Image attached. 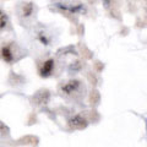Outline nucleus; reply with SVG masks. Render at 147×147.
<instances>
[{"label":"nucleus","instance_id":"obj_1","mask_svg":"<svg viewBox=\"0 0 147 147\" xmlns=\"http://www.w3.org/2000/svg\"><path fill=\"white\" fill-rule=\"evenodd\" d=\"M67 125H69V127H70V129H72V130H84V129L87 127L88 123H87V120L84 117L74 115L72 118L69 119Z\"/></svg>","mask_w":147,"mask_h":147},{"label":"nucleus","instance_id":"obj_2","mask_svg":"<svg viewBox=\"0 0 147 147\" xmlns=\"http://www.w3.org/2000/svg\"><path fill=\"white\" fill-rule=\"evenodd\" d=\"M79 87H80L79 80H71V81L66 82V84L61 87V91H63V93H65V94H71L79 90Z\"/></svg>","mask_w":147,"mask_h":147},{"label":"nucleus","instance_id":"obj_3","mask_svg":"<svg viewBox=\"0 0 147 147\" xmlns=\"http://www.w3.org/2000/svg\"><path fill=\"white\" fill-rule=\"evenodd\" d=\"M49 97L50 96H49V92L47 90H40L34 94L33 98L37 102V104H45V103H48Z\"/></svg>","mask_w":147,"mask_h":147},{"label":"nucleus","instance_id":"obj_4","mask_svg":"<svg viewBox=\"0 0 147 147\" xmlns=\"http://www.w3.org/2000/svg\"><path fill=\"white\" fill-rule=\"evenodd\" d=\"M53 67H54V61L52 60V59L44 61V64L42 65V67H40V71H39L40 76H42V77H48L50 74H52Z\"/></svg>","mask_w":147,"mask_h":147},{"label":"nucleus","instance_id":"obj_5","mask_svg":"<svg viewBox=\"0 0 147 147\" xmlns=\"http://www.w3.org/2000/svg\"><path fill=\"white\" fill-rule=\"evenodd\" d=\"M1 55H3V59L7 63H11L13 60V55L11 53V50L9 47H3L1 49Z\"/></svg>","mask_w":147,"mask_h":147},{"label":"nucleus","instance_id":"obj_6","mask_svg":"<svg viewBox=\"0 0 147 147\" xmlns=\"http://www.w3.org/2000/svg\"><path fill=\"white\" fill-rule=\"evenodd\" d=\"M32 11H33V4L32 3H28V4H25L24 6V16H30Z\"/></svg>","mask_w":147,"mask_h":147},{"label":"nucleus","instance_id":"obj_7","mask_svg":"<svg viewBox=\"0 0 147 147\" xmlns=\"http://www.w3.org/2000/svg\"><path fill=\"white\" fill-rule=\"evenodd\" d=\"M6 22H7L6 15L3 12V10H0V28H4L6 26Z\"/></svg>","mask_w":147,"mask_h":147}]
</instances>
